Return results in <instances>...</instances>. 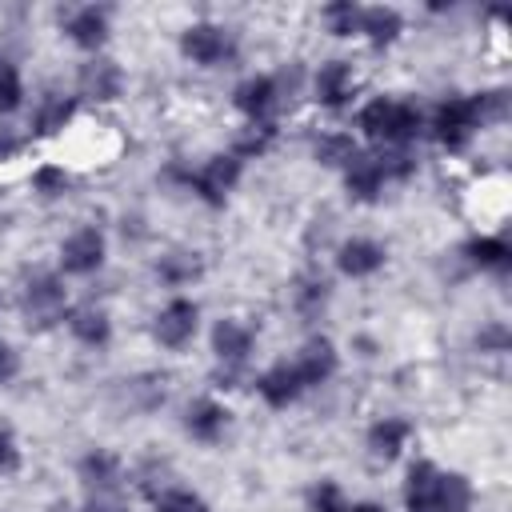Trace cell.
I'll use <instances>...</instances> for the list:
<instances>
[{"mask_svg": "<svg viewBox=\"0 0 512 512\" xmlns=\"http://www.w3.org/2000/svg\"><path fill=\"white\" fill-rule=\"evenodd\" d=\"M72 112H76V100L72 96H44L40 108H36V116H32V132L36 136H56L72 120Z\"/></svg>", "mask_w": 512, "mask_h": 512, "instance_id": "24", "label": "cell"}, {"mask_svg": "<svg viewBox=\"0 0 512 512\" xmlns=\"http://www.w3.org/2000/svg\"><path fill=\"white\" fill-rule=\"evenodd\" d=\"M20 104H24V80H20V72L4 60V64H0V116L16 112Z\"/></svg>", "mask_w": 512, "mask_h": 512, "instance_id": "33", "label": "cell"}, {"mask_svg": "<svg viewBox=\"0 0 512 512\" xmlns=\"http://www.w3.org/2000/svg\"><path fill=\"white\" fill-rule=\"evenodd\" d=\"M436 476L440 468L432 460H412L404 480V508L408 512H436Z\"/></svg>", "mask_w": 512, "mask_h": 512, "instance_id": "18", "label": "cell"}, {"mask_svg": "<svg viewBox=\"0 0 512 512\" xmlns=\"http://www.w3.org/2000/svg\"><path fill=\"white\" fill-rule=\"evenodd\" d=\"M464 256H468V264L480 268V272L504 276V272L512 268V248H508L504 236H472V240L464 244Z\"/></svg>", "mask_w": 512, "mask_h": 512, "instance_id": "20", "label": "cell"}, {"mask_svg": "<svg viewBox=\"0 0 512 512\" xmlns=\"http://www.w3.org/2000/svg\"><path fill=\"white\" fill-rule=\"evenodd\" d=\"M328 296H332V284H328L324 276H300V284H296V292H292L296 312L308 316V320H316V316L324 312Z\"/></svg>", "mask_w": 512, "mask_h": 512, "instance_id": "27", "label": "cell"}, {"mask_svg": "<svg viewBox=\"0 0 512 512\" xmlns=\"http://www.w3.org/2000/svg\"><path fill=\"white\" fill-rule=\"evenodd\" d=\"M64 36L84 48V52H96L104 40H108V8L104 4H80L64 16Z\"/></svg>", "mask_w": 512, "mask_h": 512, "instance_id": "10", "label": "cell"}, {"mask_svg": "<svg viewBox=\"0 0 512 512\" xmlns=\"http://www.w3.org/2000/svg\"><path fill=\"white\" fill-rule=\"evenodd\" d=\"M200 328V308L196 300L188 296H172L160 312H156V324H152V336L164 344V348H184Z\"/></svg>", "mask_w": 512, "mask_h": 512, "instance_id": "7", "label": "cell"}, {"mask_svg": "<svg viewBox=\"0 0 512 512\" xmlns=\"http://www.w3.org/2000/svg\"><path fill=\"white\" fill-rule=\"evenodd\" d=\"M408 440H412V424L400 420V416H384V420H376V424L368 428V448H372V456H380V460H396Z\"/></svg>", "mask_w": 512, "mask_h": 512, "instance_id": "21", "label": "cell"}, {"mask_svg": "<svg viewBox=\"0 0 512 512\" xmlns=\"http://www.w3.org/2000/svg\"><path fill=\"white\" fill-rule=\"evenodd\" d=\"M152 504H156V512H212L208 500L192 488H160V492H152Z\"/></svg>", "mask_w": 512, "mask_h": 512, "instance_id": "29", "label": "cell"}, {"mask_svg": "<svg viewBox=\"0 0 512 512\" xmlns=\"http://www.w3.org/2000/svg\"><path fill=\"white\" fill-rule=\"evenodd\" d=\"M104 512H108V508H104Z\"/></svg>", "mask_w": 512, "mask_h": 512, "instance_id": "41", "label": "cell"}, {"mask_svg": "<svg viewBox=\"0 0 512 512\" xmlns=\"http://www.w3.org/2000/svg\"><path fill=\"white\" fill-rule=\"evenodd\" d=\"M472 480L464 472H440L436 476V512H472Z\"/></svg>", "mask_w": 512, "mask_h": 512, "instance_id": "22", "label": "cell"}, {"mask_svg": "<svg viewBox=\"0 0 512 512\" xmlns=\"http://www.w3.org/2000/svg\"><path fill=\"white\" fill-rule=\"evenodd\" d=\"M312 88H316V100H320L324 108H344V104L352 100L356 72H352V64H348V60H324V64L316 68Z\"/></svg>", "mask_w": 512, "mask_h": 512, "instance_id": "15", "label": "cell"}, {"mask_svg": "<svg viewBox=\"0 0 512 512\" xmlns=\"http://www.w3.org/2000/svg\"><path fill=\"white\" fill-rule=\"evenodd\" d=\"M180 52L200 68H220L236 60V36L216 20H196L180 32Z\"/></svg>", "mask_w": 512, "mask_h": 512, "instance_id": "2", "label": "cell"}, {"mask_svg": "<svg viewBox=\"0 0 512 512\" xmlns=\"http://www.w3.org/2000/svg\"><path fill=\"white\" fill-rule=\"evenodd\" d=\"M392 104L396 100H388V96H376V100H368L360 112H356V128L364 132V136H372V140H388V120H392Z\"/></svg>", "mask_w": 512, "mask_h": 512, "instance_id": "28", "label": "cell"}, {"mask_svg": "<svg viewBox=\"0 0 512 512\" xmlns=\"http://www.w3.org/2000/svg\"><path fill=\"white\" fill-rule=\"evenodd\" d=\"M412 168H416V160L408 152H392V156H384V152H356L352 164L344 168V188H348L352 200L372 204L384 192L388 180H404V176H412Z\"/></svg>", "mask_w": 512, "mask_h": 512, "instance_id": "1", "label": "cell"}, {"mask_svg": "<svg viewBox=\"0 0 512 512\" xmlns=\"http://www.w3.org/2000/svg\"><path fill=\"white\" fill-rule=\"evenodd\" d=\"M124 92V72L116 60L108 56H92L84 68H80V96L96 100V104H108Z\"/></svg>", "mask_w": 512, "mask_h": 512, "instance_id": "12", "label": "cell"}, {"mask_svg": "<svg viewBox=\"0 0 512 512\" xmlns=\"http://www.w3.org/2000/svg\"><path fill=\"white\" fill-rule=\"evenodd\" d=\"M312 152H316V160L328 164V168H348L360 148H356V140H352L348 132H324V136L312 144Z\"/></svg>", "mask_w": 512, "mask_h": 512, "instance_id": "26", "label": "cell"}, {"mask_svg": "<svg viewBox=\"0 0 512 512\" xmlns=\"http://www.w3.org/2000/svg\"><path fill=\"white\" fill-rule=\"evenodd\" d=\"M240 172H244V160L232 156V152H220V156H208L196 172H184V184L212 208H224L228 192L240 184Z\"/></svg>", "mask_w": 512, "mask_h": 512, "instance_id": "5", "label": "cell"}, {"mask_svg": "<svg viewBox=\"0 0 512 512\" xmlns=\"http://www.w3.org/2000/svg\"><path fill=\"white\" fill-rule=\"evenodd\" d=\"M356 20H360V8L352 0H336L324 8V24L332 36H352L356 32Z\"/></svg>", "mask_w": 512, "mask_h": 512, "instance_id": "31", "label": "cell"}, {"mask_svg": "<svg viewBox=\"0 0 512 512\" xmlns=\"http://www.w3.org/2000/svg\"><path fill=\"white\" fill-rule=\"evenodd\" d=\"M256 392H260V400H264L268 408H288V404H296L308 388H304V380L296 376L292 360H280V364H272V368H264V372L256 376Z\"/></svg>", "mask_w": 512, "mask_h": 512, "instance_id": "11", "label": "cell"}, {"mask_svg": "<svg viewBox=\"0 0 512 512\" xmlns=\"http://www.w3.org/2000/svg\"><path fill=\"white\" fill-rule=\"evenodd\" d=\"M252 340H256L252 328L240 324L236 316H224V320H216V328H212V352H216V360L228 364V368H236V364L248 360Z\"/></svg>", "mask_w": 512, "mask_h": 512, "instance_id": "16", "label": "cell"}, {"mask_svg": "<svg viewBox=\"0 0 512 512\" xmlns=\"http://www.w3.org/2000/svg\"><path fill=\"white\" fill-rule=\"evenodd\" d=\"M348 512H384V508L372 504V500H364V504H348Z\"/></svg>", "mask_w": 512, "mask_h": 512, "instance_id": "39", "label": "cell"}, {"mask_svg": "<svg viewBox=\"0 0 512 512\" xmlns=\"http://www.w3.org/2000/svg\"><path fill=\"white\" fill-rule=\"evenodd\" d=\"M428 128H432V136L440 140V148L464 152V148L472 144V136L480 132V116H476V108H472V96H448V100H440Z\"/></svg>", "mask_w": 512, "mask_h": 512, "instance_id": "3", "label": "cell"}, {"mask_svg": "<svg viewBox=\"0 0 512 512\" xmlns=\"http://www.w3.org/2000/svg\"><path fill=\"white\" fill-rule=\"evenodd\" d=\"M68 172L60 168V164H40L36 172H32V192H40L44 200H52V196H64L68 192Z\"/></svg>", "mask_w": 512, "mask_h": 512, "instance_id": "30", "label": "cell"}, {"mask_svg": "<svg viewBox=\"0 0 512 512\" xmlns=\"http://www.w3.org/2000/svg\"><path fill=\"white\" fill-rule=\"evenodd\" d=\"M472 108H476V116H480V128L492 124V120H504V116H508V92H504V88L476 92V96H472Z\"/></svg>", "mask_w": 512, "mask_h": 512, "instance_id": "32", "label": "cell"}, {"mask_svg": "<svg viewBox=\"0 0 512 512\" xmlns=\"http://www.w3.org/2000/svg\"><path fill=\"white\" fill-rule=\"evenodd\" d=\"M476 348L480 352H508V328L496 320V324H488V328H480L476 332Z\"/></svg>", "mask_w": 512, "mask_h": 512, "instance_id": "35", "label": "cell"}, {"mask_svg": "<svg viewBox=\"0 0 512 512\" xmlns=\"http://www.w3.org/2000/svg\"><path fill=\"white\" fill-rule=\"evenodd\" d=\"M20 468V448H16V436L8 428H0V476L16 472Z\"/></svg>", "mask_w": 512, "mask_h": 512, "instance_id": "36", "label": "cell"}, {"mask_svg": "<svg viewBox=\"0 0 512 512\" xmlns=\"http://www.w3.org/2000/svg\"><path fill=\"white\" fill-rule=\"evenodd\" d=\"M20 312L28 320V328H52L56 320L68 316V296H64V280L52 272H40L24 284L20 292Z\"/></svg>", "mask_w": 512, "mask_h": 512, "instance_id": "4", "label": "cell"}, {"mask_svg": "<svg viewBox=\"0 0 512 512\" xmlns=\"http://www.w3.org/2000/svg\"><path fill=\"white\" fill-rule=\"evenodd\" d=\"M64 324H68V332H72L80 344H88V348H100V344H108V336H112V320H108V312L96 308V304H76V308H68Z\"/></svg>", "mask_w": 512, "mask_h": 512, "instance_id": "17", "label": "cell"}, {"mask_svg": "<svg viewBox=\"0 0 512 512\" xmlns=\"http://www.w3.org/2000/svg\"><path fill=\"white\" fill-rule=\"evenodd\" d=\"M104 256H108L104 232L92 228V224H88V228H76V232L60 244V272H68V276H92V272H100Z\"/></svg>", "mask_w": 512, "mask_h": 512, "instance_id": "6", "label": "cell"}, {"mask_svg": "<svg viewBox=\"0 0 512 512\" xmlns=\"http://www.w3.org/2000/svg\"><path fill=\"white\" fill-rule=\"evenodd\" d=\"M356 32H360V36H368L376 48H388V44L404 32V16H400L392 4H372V8H360Z\"/></svg>", "mask_w": 512, "mask_h": 512, "instance_id": "19", "label": "cell"}, {"mask_svg": "<svg viewBox=\"0 0 512 512\" xmlns=\"http://www.w3.org/2000/svg\"><path fill=\"white\" fill-rule=\"evenodd\" d=\"M80 480H84L88 488H116V480H120V460H116L112 452H104V448H92V452L80 460Z\"/></svg>", "mask_w": 512, "mask_h": 512, "instance_id": "25", "label": "cell"}, {"mask_svg": "<svg viewBox=\"0 0 512 512\" xmlns=\"http://www.w3.org/2000/svg\"><path fill=\"white\" fill-rule=\"evenodd\" d=\"M228 424H232V412H228L220 400L200 396V400H192V404H188L184 428H188V436H192V440H200V444H216V440L228 432Z\"/></svg>", "mask_w": 512, "mask_h": 512, "instance_id": "14", "label": "cell"}, {"mask_svg": "<svg viewBox=\"0 0 512 512\" xmlns=\"http://www.w3.org/2000/svg\"><path fill=\"white\" fill-rule=\"evenodd\" d=\"M0 64H4V60H0Z\"/></svg>", "mask_w": 512, "mask_h": 512, "instance_id": "40", "label": "cell"}, {"mask_svg": "<svg viewBox=\"0 0 512 512\" xmlns=\"http://www.w3.org/2000/svg\"><path fill=\"white\" fill-rule=\"evenodd\" d=\"M336 364H340V356H336V344H332L328 336H308V340L300 344V352L292 356V368H296V376L304 380V388H316V384L332 380Z\"/></svg>", "mask_w": 512, "mask_h": 512, "instance_id": "8", "label": "cell"}, {"mask_svg": "<svg viewBox=\"0 0 512 512\" xmlns=\"http://www.w3.org/2000/svg\"><path fill=\"white\" fill-rule=\"evenodd\" d=\"M16 152H20V136L0 132V160H8V156H16Z\"/></svg>", "mask_w": 512, "mask_h": 512, "instance_id": "38", "label": "cell"}, {"mask_svg": "<svg viewBox=\"0 0 512 512\" xmlns=\"http://www.w3.org/2000/svg\"><path fill=\"white\" fill-rule=\"evenodd\" d=\"M384 260H388L384 244H376V240H368V236H352V240H344V244L336 248V268H340L344 276H352V280H364V276L380 272Z\"/></svg>", "mask_w": 512, "mask_h": 512, "instance_id": "13", "label": "cell"}, {"mask_svg": "<svg viewBox=\"0 0 512 512\" xmlns=\"http://www.w3.org/2000/svg\"><path fill=\"white\" fill-rule=\"evenodd\" d=\"M16 372H20V360H16V352H12L8 344H0V384H8Z\"/></svg>", "mask_w": 512, "mask_h": 512, "instance_id": "37", "label": "cell"}, {"mask_svg": "<svg viewBox=\"0 0 512 512\" xmlns=\"http://www.w3.org/2000/svg\"><path fill=\"white\" fill-rule=\"evenodd\" d=\"M232 104L236 112H244L252 124H268L272 108L280 104V84L272 76H248L232 88Z\"/></svg>", "mask_w": 512, "mask_h": 512, "instance_id": "9", "label": "cell"}, {"mask_svg": "<svg viewBox=\"0 0 512 512\" xmlns=\"http://www.w3.org/2000/svg\"><path fill=\"white\" fill-rule=\"evenodd\" d=\"M312 512H348V500H344L340 484L320 480V484L312 488Z\"/></svg>", "mask_w": 512, "mask_h": 512, "instance_id": "34", "label": "cell"}, {"mask_svg": "<svg viewBox=\"0 0 512 512\" xmlns=\"http://www.w3.org/2000/svg\"><path fill=\"white\" fill-rule=\"evenodd\" d=\"M200 272H204V260H200V252H188V248H176V252L160 256V264H156V276L172 288H184V284L200 280Z\"/></svg>", "mask_w": 512, "mask_h": 512, "instance_id": "23", "label": "cell"}]
</instances>
